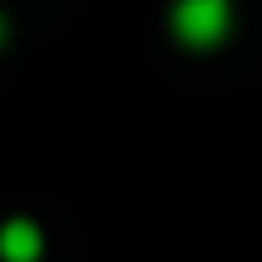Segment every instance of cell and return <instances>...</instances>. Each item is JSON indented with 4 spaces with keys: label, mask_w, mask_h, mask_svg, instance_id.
Returning <instances> with one entry per match:
<instances>
[{
    "label": "cell",
    "mask_w": 262,
    "mask_h": 262,
    "mask_svg": "<svg viewBox=\"0 0 262 262\" xmlns=\"http://www.w3.org/2000/svg\"><path fill=\"white\" fill-rule=\"evenodd\" d=\"M175 29L189 44H214L228 29V0H180L175 5Z\"/></svg>",
    "instance_id": "obj_1"
},
{
    "label": "cell",
    "mask_w": 262,
    "mask_h": 262,
    "mask_svg": "<svg viewBox=\"0 0 262 262\" xmlns=\"http://www.w3.org/2000/svg\"><path fill=\"white\" fill-rule=\"evenodd\" d=\"M0 248H5L10 262H25V257L39 253V233H34L29 224H10V228H5V243H0Z\"/></svg>",
    "instance_id": "obj_2"
}]
</instances>
